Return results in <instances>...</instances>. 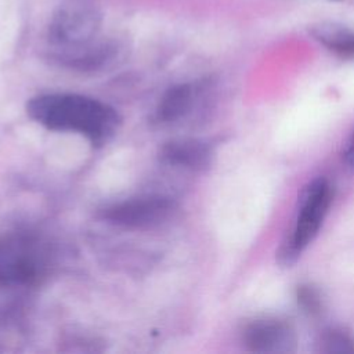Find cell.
Segmentation results:
<instances>
[{
  "label": "cell",
  "mask_w": 354,
  "mask_h": 354,
  "mask_svg": "<svg viewBox=\"0 0 354 354\" xmlns=\"http://www.w3.org/2000/svg\"><path fill=\"white\" fill-rule=\"evenodd\" d=\"M26 113L47 130L80 134L93 147L109 142L122 124V116L113 106L73 93L32 97L26 104Z\"/></svg>",
  "instance_id": "cell-1"
},
{
  "label": "cell",
  "mask_w": 354,
  "mask_h": 354,
  "mask_svg": "<svg viewBox=\"0 0 354 354\" xmlns=\"http://www.w3.org/2000/svg\"><path fill=\"white\" fill-rule=\"evenodd\" d=\"M102 26V10L97 0H62L54 10L48 39L66 51H88Z\"/></svg>",
  "instance_id": "cell-2"
},
{
  "label": "cell",
  "mask_w": 354,
  "mask_h": 354,
  "mask_svg": "<svg viewBox=\"0 0 354 354\" xmlns=\"http://www.w3.org/2000/svg\"><path fill=\"white\" fill-rule=\"evenodd\" d=\"M48 264V250L33 236L24 234L0 236V285H35L46 275Z\"/></svg>",
  "instance_id": "cell-3"
},
{
  "label": "cell",
  "mask_w": 354,
  "mask_h": 354,
  "mask_svg": "<svg viewBox=\"0 0 354 354\" xmlns=\"http://www.w3.org/2000/svg\"><path fill=\"white\" fill-rule=\"evenodd\" d=\"M332 196V187L324 177H318L306 185L299 198V213L292 234L281 245L278 252L281 264H292L317 236L328 213Z\"/></svg>",
  "instance_id": "cell-4"
},
{
  "label": "cell",
  "mask_w": 354,
  "mask_h": 354,
  "mask_svg": "<svg viewBox=\"0 0 354 354\" xmlns=\"http://www.w3.org/2000/svg\"><path fill=\"white\" fill-rule=\"evenodd\" d=\"M177 212L178 205L173 198L149 194L115 202L101 210V217L122 228L148 230L170 223Z\"/></svg>",
  "instance_id": "cell-5"
},
{
  "label": "cell",
  "mask_w": 354,
  "mask_h": 354,
  "mask_svg": "<svg viewBox=\"0 0 354 354\" xmlns=\"http://www.w3.org/2000/svg\"><path fill=\"white\" fill-rule=\"evenodd\" d=\"M248 350L260 354H289L296 350V333L285 319L263 317L250 321L242 330Z\"/></svg>",
  "instance_id": "cell-6"
},
{
  "label": "cell",
  "mask_w": 354,
  "mask_h": 354,
  "mask_svg": "<svg viewBox=\"0 0 354 354\" xmlns=\"http://www.w3.org/2000/svg\"><path fill=\"white\" fill-rule=\"evenodd\" d=\"M159 158L163 163L171 167L199 171L210 166L213 149L203 140L176 138L162 145Z\"/></svg>",
  "instance_id": "cell-7"
},
{
  "label": "cell",
  "mask_w": 354,
  "mask_h": 354,
  "mask_svg": "<svg viewBox=\"0 0 354 354\" xmlns=\"http://www.w3.org/2000/svg\"><path fill=\"white\" fill-rule=\"evenodd\" d=\"M196 88L191 83L171 86L162 95L155 111V119L159 123H174L185 118L194 108Z\"/></svg>",
  "instance_id": "cell-8"
},
{
  "label": "cell",
  "mask_w": 354,
  "mask_h": 354,
  "mask_svg": "<svg viewBox=\"0 0 354 354\" xmlns=\"http://www.w3.org/2000/svg\"><path fill=\"white\" fill-rule=\"evenodd\" d=\"M313 36L342 57H354V30L336 24H321L311 29Z\"/></svg>",
  "instance_id": "cell-9"
},
{
  "label": "cell",
  "mask_w": 354,
  "mask_h": 354,
  "mask_svg": "<svg viewBox=\"0 0 354 354\" xmlns=\"http://www.w3.org/2000/svg\"><path fill=\"white\" fill-rule=\"evenodd\" d=\"M318 351L328 354H354V339L337 329H329L321 333L318 340Z\"/></svg>",
  "instance_id": "cell-10"
},
{
  "label": "cell",
  "mask_w": 354,
  "mask_h": 354,
  "mask_svg": "<svg viewBox=\"0 0 354 354\" xmlns=\"http://www.w3.org/2000/svg\"><path fill=\"white\" fill-rule=\"evenodd\" d=\"M297 301L303 311L308 314H317L319 311V296L313 286H300L297 290Z\"/></svg>",
  "instance_id": "cell-11"
},
{
  "label": "cell",
  "mask_w": 354,
  "mask_h": 354,
  "mask_svg": "<svg viewBox=\"0 0 354 354\" xmlns=\"http://www.w3.org/2000/svg\"><path fill=\"white\" fill-rule=\"evenodd\" d=\"M343 160H344V163H346L350 169H354V131H353L351 137L348 138L347 145H346V148H344Z\"/></svg>",
  "instance_id": "cell-12"
}]
</instances>
